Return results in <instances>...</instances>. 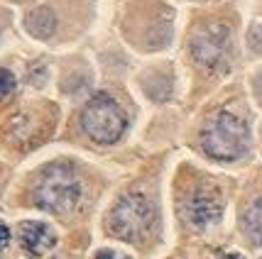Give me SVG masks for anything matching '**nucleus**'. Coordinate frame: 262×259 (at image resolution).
Returning a JSON list of instances; mask_svg holds the SVG:
<instances>
[{"instance_id": "9b49d317", "label": "nucleus", "mask_w": 262, "mask_h": 259, "mask_svg": "<svg viewBox=\"0 0 262 259\" xmlns=\"http://www.w3.org/2000/svg\"><path fill=\"white\" fill-rule=\"evenodd\" d=\"M248 44H250L252 52H262V25H252L250 32H248Z\"/></svg>"}, {"instance_id": "39448f33", "label": "nucleus", "mask_w": 262, "mask_h": 259, "mask_svg": "<svg viewBox=\"0 0 262 259\" xmlns=\"http://www.w3.org/2000/svg\"><path fill=\"white\" fill-rule=\"evenodd\" d=\"M191 57L196 66L208 71V74H221L228 66L230 54V30L223 22H204L191 34Z\"/></svg>"}, {"instance_id": "4468645a", "label": "nucleus", "mask_w": 262, "mask_h": 259, "mask_svg": "<svg viewBox=\"0 0 262 259\" xmlns=\"http://www.w3.org/2000/svg\"><path fill=\"white\" fill-rule=\"evenodd\" d=\"M223 259H243V257H240V254H226Z\"/></svg>"}, {"instance_id": "ddd939ff", "label": "nucleus", "mask_w": 262, "mask_h": 259, "mask_svg": "<svg viewBox=\"0 0 262 259\" xmlns=\"http://www.w3.org/2000/svg\"><path fill=\"white\" fill-rule=\"evenodd\" d=\"M96 259H127V257H120V254H115V252H111V249H103Z\"/></svg>"}, {"instance_id": "0eeeda50", "label": "nucleus", "mask_w": 262, "mask_h": 259, "mask_svg": "<svg viewBox=\"0 0 262 259\" xmlns=\"http://www.w3.org/2000/svg\"><path fill=\"white\" fill-rule=\"evenodd\" d=\"M20 245L30 257H42L57 245L54 230L45 223H23L20 225Z\"/></svg>"}, {"instance_id": "9d476101", "label": "nucleus", "mask_w": 262, "mask_h": 259, "mask_svg": "<svg viewBox=\"0 0 262 259\" xmlns=\"http://www.w3.org/2000/svg\"><path fill=\"white\" fill-rule=\"evenodd\" d=\"M12 90H15V76L8 68H0V101H5Z\"/></svg>"}, {"instance_id": "f257e3e1", "label": "nucleus", "mask_w": 262, "mask_h": 259, "mask_svg": "<svg viewBox=\"0 0 262 259\" xmlns=\"http://www.w3.org/2000/svg\"><path fill=\"white\" fill-rule=\"evenodd\" d=\"M83 196V183L71 164L47 167L32 189V201L37 208L49 213H69L79 205Z\"/></svg>"}, {"instance_id": "423d86ee", "label": "nucleus", "mask_w": 262, "mask_h": 259, "mask_svg": "<svg viewBox=\"0 0 262 259\" xmlns=\"http://www.w3.org/2000/svg\"><path fill=\"white\" fill-rule=\"evenodd\" d=\"M184 218L189 220V225L199 227H211L213 223L221 220V213H223V203H221V196L211 189H196L191 191L182 203Z\"/></svg>"}, {"instance_id": "f03ea898", "label": "nucleus", "mask_w": 262, "mask_h": 259, "mask_svg": "<svg viewBox=\"0 0 262 259\" xmlns=\"http://www.w3.org/2000/svg\"><path fill=\"white\" fill-rule=\"evenodd\" d=\"M201 147L211 159L218 161H235L250 147V132L243 117L221 110L216 113L201 132Z\"/></svg>"}, {"instance_id": "1a4fd4ad", "label": "nucleus", "mask_w": 262, "mask_h": 259, "mask_svg": "<svg viewBox=\"0 0 262 259\" xmlns=\"http://www.w3.org/2000/svg\"><path fill=\"white\" fill-rule=\"evenodd\" d=\"M243 223H245V232L250 237L255 245H262V198L250 203V208L245 210V218H243Z\"/></svg>"}, {"instance_id": "20e7f679", "label": "nucleus", "mask_w": 262, "mask_h": 259, "mask_svg": "<svg viewBox=\"0 0 262 259\" xmlns=\"http://www.w3.org/2000/svg\"><path fill=\"white\" fill-rule=\"evenodd\" d=\"M81 125L93 142L113 145L125 132L127 115L113 96L101 93V96H93L91 101L86 103V108L81 113Z\"/></svg>"}, {"instance_id": "7ed1b4c3", "label": "nucleus", "mask_w": 262, "mask_h": 259, "mask_svg": "<svg viewBox=\"0 0 262 259\" xmlns=\"http://www.w3.org/2000/svg\"><path fill=\"white\" fill-rule=\"evenodd\" d=\"M155 220V205L145 193H125L108 215V230L125 242H142L152 232Z\"/></svg>"}, {"instance_id": "f8f14e48", "label": "nucleus", "mask_w": 262, "mask_h": 259, "mask_svg": "<svg viewBox=\"0 0 262 259\" xmlns=\"http://www.w3.org/2000/svg\"><path fill=\"white\" fill-rule=\"evenodd\" d=\"M8 245H10V230H8V225L0 223V254H3V249Z\"/></svg>"}, {"instance_id": "6e6552de", "label": "nucleus", "mask_w": 262, "mask_h": 259, "mask_svg": "<svg viewBox=\"0 0 262 259\" xmlns=\"http://www.w3.org/2000/svg\"><path fill=\"white\" fill-rule=\"evenodd\" d=\"M25 27H27V32L32 34V37H37V39H49L52 34L57 32V17H54V12L49 10V8H34V10L27 15Z\"/></svg>"}]
</instances>
